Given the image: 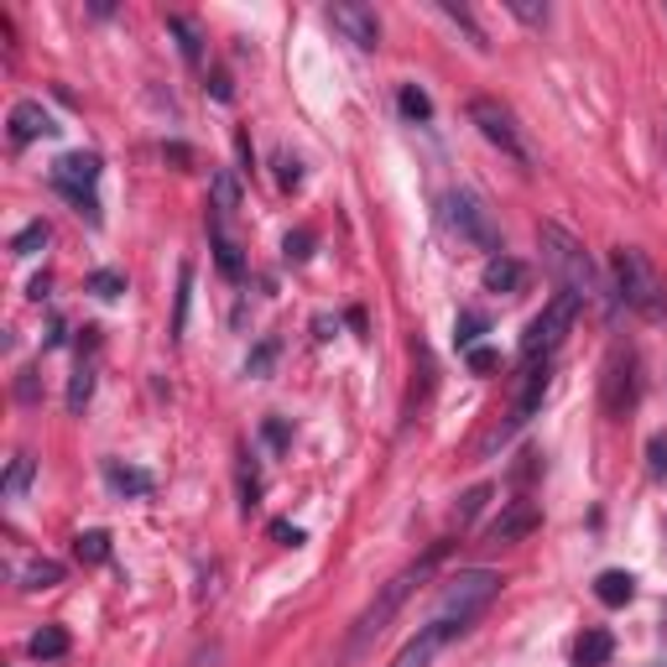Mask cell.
I'll return each mask as SVG.
<instances>
[{"mask_svg":"<svg viewBox=\"0 0 667 667\" xmlns=\"http://www.w3.org/2000/svg\"><path fill=\"white\" fill-rule=\"evenodd\" d=\"M480 282H485V293H522L527 266H522V261H511V255H491V261H485V272H480Z\"/></svg>","mask_w":667,"mask_h":667,"instance_id":"14","label":"cell"},{"mask_svg":"<svg viewBox=\"0 0 667 667\" xmlns=\"http://www.w3.org/2000/svg\"><path fill=\"white\" fill-rule=\"evenodd\" d=\"M396 105H402V116L407 120H433V99L417 89V84H407L402 95H396Z\"/></svg>","mask_w":667,"mask_h":667,"instance_id":"25","label":"cell"},{"mask_svg":"<svg viewBox=\"0 0 667 667\" xmlns=\"http://www.w3.org/2000/svg\"><path fill=\"white\" fill-rule=\"evenodd\" d=\"M89 392H95V371H89V365H79V371H74V381H68V413H79L84 402H89Z\"/></svg>","mask_w":667,"mask_h":667,"instance_id":"28","label":"cell"},{"mask_svg":"<svg viewBox=\"0 0 667 667\" xmlns=\"http://www.w3.org/2000/svg\"><path fill=\"white\" fill-rule=\"evenodd\" d=\"M167 32L177 37V47H183V58L198 68V58H204V47H198V32H194V21L188 17H167Z\"/></svg>","mask_w":667,"mask_h":667,"instance_id":"21","label":"cell"},{"mask_svg":"<svg viewBox=\"0 0 667 667\" xmlns=\"http://www.w3.org/2000/svg\"><path fill=\"white\" fill-rule=\"evenodd\" d=\"M470 120L480 125V136L491 141V146H501V157H511L516 167H527L532 152H527V141H522V131H516V120H511L506 105H495V99H470Z\"/></svg>","mask_w":667,"mask_h":667,"instance_id":"7","label":"cell"},{"mask_svg":"<svg viewBox=\"0 0 667 667\" xmlns=\"http://www.w3.org/2000/svg\"><path fill=\"white\" fill-rule=\"evenodd\" d=\"M548 381H553V371H548V360L543 365H532L527 371V386H522V396H516V423H527L537 407H543V396H548Z\"/></svg>","mask_w":667,"mask_h":667,"instance_id":"17","label":"cell"},{"mask_svg":"<svg viewBox=\"0 0 667 667\" xmlns=\"http://www.w3.org/2000/svg\"><path fill=\"white\" fill-rule=\"evenodd\" d=\"M647 474L652 480H667V428L647 438Z\"/></svg>","mask_w":667,"mask_h":667,"instance_id":"27","label":"cell"},{"mask_svg":"<svg viewBox=\"0 0 667 667\" xmlns=\"http://www.w3.org/2000/svg\"><path fill=\"white\" fill-rule=\"evenodd\" d=\"M95 183H99V157H95V152H68V157L53 162V188H58L68 204H79V215H89V219H99Z\"/></svg>","mask_w":667,"mask_h":667,"instance_id":"8","label":"cell"},{"mask_svg":"<svg viewBox=\"0 0 667 667\" xmlns=\"http://www.w3.org/2000/svg\"><path fill=\"white\" fill-rule=\"evenodd\" d=\"M631 594H636V579H631L626 569H605L600 579H594V600H600V605H610V610L631 605Z\"/></svg>","mask_w":667,"mask_h":667,"instance_id":"15","label":"cell"},{"mask_svg":"<svg viewBox=\"0 0 667 667\" xmlns=\"http://www.w3.org/2000/svg\"><path fill=\"white\" fill-rule=\"evenodd\" d=\"M110 485H116V491H131V495H146L152 491V474H141V470H125V464H110Z\"/></svg>","mask_w":667,"mask_h":667,"instance_id":"24","label":"cell"},{"mask_svg":"<svg viewBox=\"0 0 667 667\" xmlns=\"http://www.w3.org/2000/svg\"><path fill=\"white\" fill-rule=\"evenodd\" d=\"M480 334H485V318L464 314L459 324H453V345H459V350H474V339H480Z\"/></svg>","mask_w":667,"mask_h":667,"instance_id":"29","label":"cell"},{"mask_svg":"<svg viewBox=\"0 0 667 667\" xmlns=\"http://www.w3.org/2000/svg\"><path fill=\"white\" fill-rule=\"evenodd\" d=\"M42 245H47V225L37 219V225H26V230H21L11 251H17V255H32V251H42Z\"/></svg>","mask_w":667,"mask_h":667,"instance_id":"30","label":"cell"},{"mask_svg":"<svg viewBox=\"0 0 667 667\" xmlns=\"http://www.w3.org/2000/svg\"><path fill=\"white\" fill-rule=\"evenodd\" d=\"M209 240H215V261H219V272L230 276V282H240L245 276V261H240V245L230 236H225V225H219V215L209 219Z\"/></svg>","mask_w":667,"mask_h":667,"instance_id":"18","label":"cell"},{"mask_svg":"<svg viewBox=\"0 0 667 667\" xmlns=\"http://www.w3.org/2000/svg\"><path fill=\"white\" fill-rule=\"evenodd\" d=\"M573 318H579V303L558 293L548 308L527 324V334H522V360H527V365H543V360L564 345V334L573 329Z\"/></svg>","mask_w":667,"mask_h":667,"instance_id":"5","label":"cell"},{"mask_svg":"<svg viewBox=\"0 0 667 667\" xmlns=\"http://www.w3.org/2000/svg\"><path fill=\"white\" fill-rule=\"evenodd\" d=\"M32 470H37V464H32V453H17V459H11L6 485H0V491H6V501H21V495H26V485H32Z\"/></svg>","mask_w":667,"mask_h":667,"instance_id":"20","label":"cell"},{"mask_svg":"<svg viewBox=\"0 0 667 667\" xmlns=\"http://www.w3.org/2000/svg\"><path fill=\"white\" fill-rule=\"evenodd\" d=\"M297 177H303V167H297L293 152H276V183L282 188H297Z\"/></svg>","mask_w":667,"mask_h":667,"instance_id":"32","label":"cell"},{"mask_svg":"<svg viewBox=\"0 0 667 667\" xmlns=\"http://www.w3.org/2000/svg\"><path fill=\"white\" fill-rule=\"evenodd\" d=\"M89 287H95L99 297H120V293H125V276H120V272H95V276H89Z\"/></svg>","mask_w":667,"mask_h":667,"instance_id":"31","label":"cell"},{"mask_svg":"<svg viewBox=\"0 0 667 667\" xmlns=\"http://www.w3.org/2000/svg\"><path fill=\"white\" fill-rule=\"evenodd\" d=\"M495 365H501V354H495V350H480V345H474V350H470V371H480V375H491V371H495Z\"/></svg>","mask_w":667,"mask_h":667,"instance_id":"36","label":"cell"},{"mask_svg":"<svg viewBox=\"0 0 667 667\" xmlns=\"http://www.w3.org/2000/svg\"><path fill=\"white\" fill-rule=\"evenodd\" d=\"M537 245H543V261H548L558 293L573 297L579 308L600 303V272H594V261H589L584 240L569 236L564 225H537Z\"/></svg>","mask_w":667,"mask_h":667,"instance_id":"1","label":"cell"},{"mask_svg":"<svg viewBox=\"0 0 667 667\" xmlns=\"http://www.w3.org/2000/svg\"><path fill=\"white\" fill-rule=\"evenodd\" d=\"M449 642H453L449 631H444V626H433V621H428V626L417 631L413 642H407V647H402V652L392 657V667H428L433 657H438V652L449 647Z\"/></svg>","mask_w":667,"mask_h":667,"instance_id":"12","label":"cell"},{"mask_svg":"<svg viewBox=\"0 0 667 667\" xmlns=\"http://www.w3.org/2000/svg\"><path fill=\"white\" fill-rule=\"evenodd\" d=\"M501 573L495 569H459L444 584V594H438V605H433V626H444L449 636H459V631H470L480 615H485V605H491L495 594H501Z\"/></svg>","mask_w":667,"mask_h":667,"instance_id":"3","label":"cell"},{"mask_svg":"<svg viewBox=\"0 0 667 667\" xmlns=\"http://www.w3.org/2000/svg\"><path fill=\"white\" fill-rule=\"evenodd\" d=\"M58 125H53V116L42 110L37 99H21L17 110H11V141L17 146H26V141H37V136H53Z\"/></svg>","mask_w":667,"mask_h":667,"instance_id":"13","label":"cell"},{"mask_svg":"<svg viewBox=\"0 0 667 667\" xmlns=\"http://www.w3.org/2000/svg\"><path fill=\"white\" fill-rule=\"evenodd\" d=\"M63 652H68V631L63 626H42L37 636H32V657H37V663H53Z\"/></svg>","mask_w":667,"mask_h":667,"instance_id":"19","label":"cell"},{"mask_svg":"<svg viewBox=\"0 0 667 667\" xmlns=\"http://www.w3.org/2000/svg\"><path fill=\"white\" fill-rule=\"evenodd\" d=\"M272 537L282 543V548H297V543H303V527H293V522H272Z\"/></svg>","mask_w":667,"mask_h":667,"instance_id":"38","label":"cell"},{"mask_svg":"<svg viewBox=\"0 0 667 667\" xmlns=\"http://www.w3.org/2000/svg\"><path fill=\"white\" fill-rule=\"evenodd\" d=\"M631 402H636V354L615 350L605 365V413L610 417H626Z\"/></svg>","mask_w":667,"mask_h":667,"instance_id":"10","label":"cell"},{"mask_svg":"<svg viewBox=\"0 0 667 667\" xmlns=\"http://www.w3.org/2000/svg\"><path fill=\"white\" fill-rule=\"evenodd\" d=\"M610 652H615V636L594 626V631H584V636L573 642V667H605Z\"/></svg>","mask_w":667,"mask_h":667,"instance_id":"16","label":"cell"},{"mask_svg":"<svg viewBox=\"0 0 667 667\" xmlns=\"http://www.w3.org/2000/svg\"><path fill=\"white\" fill-rule=\"evenodd\" d=\"M21 584H26V589H53V584H63V564H53V558H37V564H26Z\"/></svg>","mask_w":667,"mask_h":667,"instance_id":"22","label":"cell"},{"mask_svg":"<svg viewBox=\"0 0 667 667\" xmlns=\"http://www.w3.org/2000/svg\"><path fill=\"white\" fill-rule=\"evenodd\" d=\"M444 225H449L459 240H470V245H480V251H495L501 255V236H495L491 225V209L480 204L474 194H444Z\"/></svg>","mask_w":667,"mask_h":667,"instance_id":"6","label":"cell"},{"mask_svg":"<svg viewBox=\"0 0 667 667\" xmlns=\"http://www.w3.org/2000/svg\"><path fill=\"white\" fill-rule=\"evenodd\" d=\"M272 360H276V339H261V345H255V354H251V365H245V371H251V375H266V371H272Z\"/></svg>","mask_w":667,"mask_h":667,"instance_id":"33","label":"cell"},{"mask_svg":"<svg viewBox=\"0 0 667 667\" xmlns=\"http://www.w3.org/2000/svg\"><path fill=\"white\" fill-rule=\"evenodd\" d=\"M537 522H543L537 501H511V506L495 516L491 527H485V543H495V548H506V543H522L527 532H537Z\"/></svg>","mask_w":667,"mask_h":667,"instance_id":"11","label":"cell"},{"mask_svg":"<svg viewBox=\"0 0 667 667\" xmlns=\"http://www.w3.org/2000/svg\"><path fill=\"white\" fill-rule=\"evenodd\" d=\"M610 272H615V293H621L626 308H636V314H647V318H663V282H657L652 261L636 245H621V251L610 255Z\"/></svg>","mask_w":667,"mask_h":667,"instance_id":"4","label":"cell"},{"mask_svg":"<svg viewBox=\"0 0 667 667\" xmlns=\"http://www.w3.org/2000/svg\"><path fill=\"white\" fill-rule=\"evenodd\" d=\"M506 11L511 17H522L527 26H543V21H548V6H527V0H506Z\"/></svg>","mask_w":667,"mask_h":667,"instance_id":"34","label":"cell"},{"mask_svg":"<svg viewBox=\"0 0 667 667\" xmlns=\"http://www.w3.org/2000/svg\"><path fill=\"white\" fill-rule=\"evenodd\" d=\"M485 501H491V491H485V485H474V491L464 495V506H459V522H470V516L485 506Z\"/></svg>","mask_w":667,"mask_h":667,"instance_id":"37","label":"cell"},{"mask_svg":"<svg viewBox=\"0 0 667 667\" xmlns=\"http://www.w3.org/2000/svg\"><path fill=\"white\" fill-rule=\"evenodd\" d=\"M329 26L334 32H345V37L360 47V53H375L381 47V21H375L371 6H329Z\"/></svg>","mask_w":667,"mask_h":667,"instance_id":"9","label":"cell"},{"mask_svg":"<svg viewBox=\"0 0 667 667\" xmlns=\"http://www.w3.org/2000/svg\"><path fill=\"white\" fill-rule=\"evenodd\" d=\"M308 245H314V236H308V230L287 236V261H303V255H308Z\"/></svg>","mask_w":667,"mask_h":667,"instance_id":"39","label":"cell"},{"mask_svg":"<svg viewBox=\"0 0 667 667\" xmlns=\"http://www.w3.org/2000/svg\"><path fill=\"white\" fill-rule=\"evenodd\" d=\"M74 553H79V564H105V558H110V537H105V532H79Z\"/></svg>","mask_w":667,"mask_h":667,"instance_id":"23","label":"cell"},{"mask_svg":"<svg viewBox=\"0 0 667 667\" xmlns=\"http://www.w3.org/2000/svg\"><path fill=\"white\" fill-rule=\"evenodd\" d=\"M444 553H449V543H438L433 553H423L417 564H407V569L396 573L392 584H381V594H375L371 605L360 610V621H354V631H350V657H354V652H365V647L375 642V636H381V631L392 626L396 610L413 600V589H417V584H428V573L438 569V558H444Z\"/></svg>","mask_w":667,"mask_h":667,"instance_id":"2","label":"cell"},{"mask_svg":"<svg viewBox=\"0 0 667 667\" xmlns=\"http://www.w3.org/2000/svg\"><path fill=\"white\" fill-rule=\"evenodd\" d=\"M188 287H194V272L183 266V276H177V318H173V334H183V318H188Z\"/></svg>","mask_w":667,"mask_h":667,"instance_id":"35","label":"cell"},{"mask_svg":"<svg viewBox=\"0 0 667 667\" xmlns=\"http://www.w3.org/2000/svg\"><path fill=\"white\" fill-rule=\"evenodd\" d=\"M240 209V183L230 173H215V215H230Z\"/></svg>","mask_w":667,"mask_h":667,"instance_id":"26","label":"cell"}]
</instances>
